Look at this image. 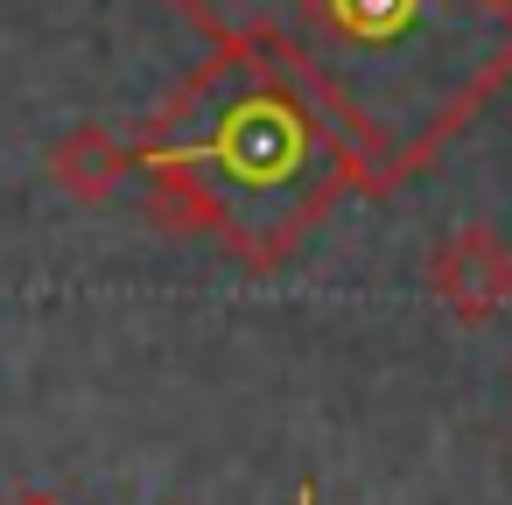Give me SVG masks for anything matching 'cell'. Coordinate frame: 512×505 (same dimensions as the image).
<instances>
[{
  "mask_svg": "<svg viewBox=\"0 0 512 505\" xmlns=\"http://www.w3.org/2000/svg\"><path fill=\"white\" fill-rule=\"evenodd\" d=\"M211 43L288 64L337 120L365 197L414 183L512 78L505 0H176Z\"/></svg>",
  "mask_w": 512,
  "mask_h": 505,
  "instance_id": "6da1fadb",
  "label": "cell"
},
{
  "mask_svg": "<svg viewBox=\"0 0 512 505\" xmlns=\"http://www.w3.org/2000/svg\"><path fill=\"white\" fill-rule=\"evenodd\" d=\"M134 176L162 232L218 239L246 274L288 267L344 197H365L337 120L253 43H211L134 141Z\"/></svg>",
  "mask_w": 512,
  "mask_h": 505,
  "instance_id": "7a4b0ae2",
  "label": "cell"
},
{
  "mask_svg": "<svg viewBox=\"0 0 512 505\" xmlns=\"http://www.w3.org/2000/svg\"><path fill=\"white\" fill-rule=\"evenodd\" d=\"M428 295L456 323H491L498 309H512V246L491 225H456L428 253Z\"/></svg>",
  "mask_w": 512,
  "mask_h": 505,
  "instance_id": "3957f363",
  "label": "cell"
},
{
  "mask_svg": "<svg viewBox=\"0 0 512 505\" xmlns=\"http://www.w3.org/2000/svg\"><path fill=\"white\" fill-rule=\"evenodd\" d=\"M127 176H134V148H127L120 134H106L99 120L71 127V134L50 148V183H57L64 197H78V204H106Z\"/></svg>",
  "mask_w": 512,
  "mask_h": 505,
  "instance_id": "277c9868",
  "label": "cell"
},
{
  "mask_svg": "<svg viewBox=\"0 0 512 505\" xmlns=\"http://www.w3.org/2000/svg\"><path fill=\"white\" fill-rule=\"evenodd\" d=\"M15 505H57V498H15Z\"/></svg>",
  "mask_w": 512,
  "mask_h": 505,
  "instance_id": "5b68a950",
  "label": "cell"
},
{
  "mask_svg": "<svg viewBox=\"0 0 512 505\" xmlns=\"http://www.w3.org/2000/svg\"><path fill=\"white\" fill-rule=\"evenodd\" d=\"M505 15H512V0H505Z\"/></svg>",
  "mask_w": 512,
  "mask_h": 505,
  "instance_id": "8992f818",
  "label": "cell"
},
{
  "mask_svg": "<svg viewBox=\"0 0 512 505\" xmlns=\"http://www.w3.org/2000/svg\"><path fill=\"white\" fill-rule=\"evenodd\" d=\"M302 505H309V491H302Z\"/></svg>",
  "mask_w": 512,
  "mask_h": 505,
  "instance_id": "52a82bcc",
  "label": "cell"
}]
</instances>
